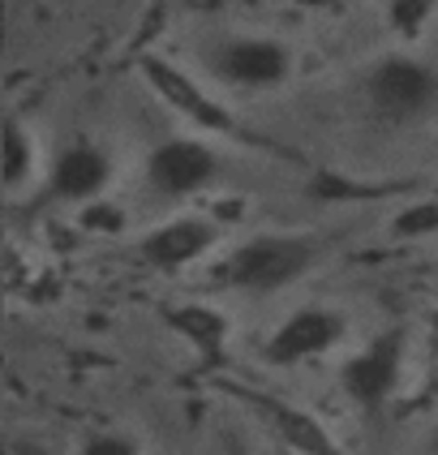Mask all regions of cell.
Masks as SVG:
<instances>
[{
    "instance_id": "1",
    "label": "cell",
    "mask_w": 438,
    "mask_h": 455,
    "mask_svg": "<svg viewBox=\"0 0 438 455\" xmlns=\"http://www.w3.org/2000/svg\"><path fill=\"white\" fill-rule=\"evenodd\" d=\"M361 95L374 121L391 129H409L438 116V65L417 60V56H386L378 60L365 82Z\"/></svg>"
},
{
    "instance_id": "2",
    "label": "cell",
    "mask_w": 438,
    "mask_h": 455,
    "mask_svg": "<svg viewBox=\"0 0 438 455\" xmlns=\"http://www.w3.org/2000/svg\"><path fill=\"white\" fill-rule=\"evenodd\" d=\"M314 258H318V245L309 236L271 232V236H254L241 250H232V258L224 262V279L241 292H275L306 275Z\"/></svg>"
},
{
    "instance_id": "3",
    "label": "cell",
    "mask_w": 438,
    "mask_h": 455,
    "mask_svg": "<svg viewBox=\"0 0 438 455\" xmlns=\"http://www.w3.org/2000/svg\"><path fill=\"white\" fill-rule=\"evenodd\" d=\"M219 177V155L198 138H168L147 155V180L163 198H185L198 194Z\"/></svg>"
},
{
    "instance_id": "4",
    "label": "cell",
    "mask_w": 438,
    "mask_h": 455,
    "mask_svg": "<svg viewBox=\"0 0 438 455\" xmlns=\"http://www.w3.org/2000/svg\"><path fill=\"white\" fill-rule=\"evenodd\" d=\"M400 370H404V331H386L344 361L339 387L357 408H383L400 382Z\"/></svg>"
},
{
    "instance_id": "5",
    "label": "cell",
    "mask_w": 438,
    "mask_h": 455,
    "mask_svg": "<svg viewBox=\"0 0 438 455\" xmlns=\"http://www.w3.org/2000/svg\"><path fill=\"white\" fill-rule=\"evenodd\" d=\"M211 69L224 86H236V91H271L288 82L292 56L275 39H228L224 48H215Z\"/></svg>"
},
{
    "instance_id": "6",
    "label": "cell",
    "mask_w": 438,
    "mask_h": 455,
    "mask_svg": "<svg viewBox=\"0 0 438 455\" xmlns=\"http://www.w3.org/2000/svg\"><path fill=\"white\" fill-rule=\"evenodd\" d=\"M344 335H348V318L344 314H335L327 305H306V309L288 314L280 331L267 339V361L271 365H301V361L331 353Z\"/></svg>"
},
{
    "instance_id": "7",
    "label": "cell",
    "mask_w": 438,
    "mask_h": 455,
    "mask_svg": "<svg viewBox=\"0 0 438 455\" xmlns=\"http://www.w3.org/2000/svg\"><path fill=\"white\" fill-rule=\"evenodd\" d=\"M219 228L203 220V215H177L168 224H159L155 232L142 236V262H151L155 271H180L189 262H198L203 253L215 250Z\"/></svg>"
},
{
    "instance_id": "8",
    "label": "cell",
    "mask_w": 438,
    "mask_h": 455,
    "mask_svg": "<svg viewBox=\"0 0 438 455\" xmlns=\"http://www.w3.org/2000/svg\"><path fill=\"white\" fill-rule=\"evenodd\" d=\"M142 74H147V82H151V91L163 103H168L172 112L189 116L194 125L211 129V133H236V121H232L228 112H224L219 103L206 95L194 77L180 74L177 65H168V60H155V56H151V60L142 65Z\"/></svg>"
},
{
    "instance_id": "9",
    "label": "cell",
    "mask_w": 438,
    "mask_h": 455,
    "mask_svg": "<svg viewBox=\"0 0 438 455\" xmlns=\"http://www.w3.org/2000/svg\"><path fill=\"white\" fill-rule=\"evenodd\" d=\"M108 180H112V159L95 142H74L52 159V194L65 203L103 198Z\"/></svg>"
},
{
    "instance_id": "10",
    "label": "cell",
    "mask_w": 438,
    "mask_h": 455,
    "mask_svg": "<svg viewBox=\"0 0 438 455\" xmlns=\"http://www.w3.org/2000/svg\"><path fill=\"white\" fill-rule=\"evenodd\" d=\"M236 395H241L245 404H254L258 412L271 421V430L280 434V443L292 455H339V447L331 443V434L323 430V421H314L309 412L283 404V400H275V395L250 391V387H236Z\"/></svg>"
},
{
    "instance_id": "11",
    "label": "cell",
    "mask_w": 438,
    "mask_h": 455,
    "mask_svg": "<svg viewBox=\"0 0 438 455\" xmlns=\"http://www.w3.org/2000/svg\"><path fill=\"white\" fill-rule=\"evenodd\" d=\"M168 323L172 331H180L203 361L219 365L224 361V348H228V318L215 309V305H172L168 309Z\"/></svg>"
},
{
    "instance_id": "12",
    "label": "cell",
    "mask_w": 438,
    "mask_h": 455,
    "mask_svg": "<svg viewBox=\"0 0 438 455\" xmlns=\"http://www.w3.org/2000/svg\"><path fill=\"white\" fill-rule=\"evenodd\" d=\"M30 172H35V142H30V133L22 125L9 121L0 129V180L9 189H18V185H26Z\"/></svg>"
},
{
    "instance_id": "13",
    "label": "cell",
    "mask_w": 438,
    "mask_h": 455,
    "mask_svg": "<svg viewBox=\"0 0 438 455\" xmlns=\"http://www.w3.org/2000/svg\"><path fill=\"white\" fill-rule=\"evenodd\" d=\"M391 232H395L400 241L434 236V232H438V203H434V198H426V203L404 206V211H400V215L391 220Z\"/></svg>"
},
{
    "instance_id": "14",
    "label": "cell",
    "mask_w": 438,
    "mask_h": 455,
    "mask_svg": "<svg viewBox=\"0 0 438 455\" xmlns=\"http://www.w3.org/2000/svg\"><path fill=\"white\" fill-rule=\"evenodd\" d=\"M82 228H86V232H108V236H116V232L125 228V211L116 203H108V198H91L86 211H82Z\"/></svg>"
},
{
    "instance_id": "15",
    "label": "cell",
    "mask_w": 438,
    "mask_h": 455,
    "mask_svg": "<svg viewBox=\"0 0 438 455\" xmlns=\"http://www.w3.org/2000/svg\"><path fill=\"white\" fill-rule=\"evenodd\" d=\"M77 455H138V443H129L121 434H95Z\"/></svg>"
},
{
    "instance_id": "16",
    "label": "cell",
    "mask_w": 438,
    "mask_h": 455,
    "mask_svg": "<svg viewBox=\"0 0 438 455\" xmlns=\"http://www.w3.org/2000/svg\"><path fill=\"white\" fill-rule=\"evenodd\" d=\"M421 18H426V0H395V4H391V22L400 26L404 35H409V30H417V26H421Z\"/></svg>"
},
{
    "instance_id": "17",
    "label": "cell",
    "mask_w": 438,
    "mask_h": 455,
    "mask_svg": "<svg viewBox=\"0 0 438 455\" xmlns=\"http://www.w3.org/2000/svg\"><path fill=\"white\" fill-rule=\"evenodd\" d=\"M292 4H301V9H331L339 0H292Z\"/></svg>"
},
{
    "instance_id": "18",
    "label": "cell",
    "mask_w": 438,
    "mask_h": 455,
    "mask_svg": "<svg viewBox=\"0 0 438 455\" xmlns=\"http://www.w3.org/2000/svg\"><path fill=\"white\" fill-rule=\"evenodd\" d=\"M434 327H438V314H434Z\"/></svg>"
}]
</instances>
